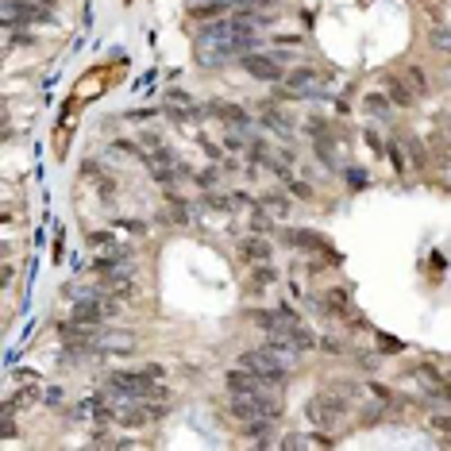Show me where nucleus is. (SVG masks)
Returning a JSON list of instances; mask_svg holds the SVG:
<instances>
[{"mask_svg":"<svg viewBox=\"0 0 451 451\" xmlns=\"http://www.w3.org/2000/svg\"><path fill=\"white\" fill-rule=\"evenodd\" d=\"M262 127H270V132H278V135H282V139H290V135H293V124H290V120H285V112H282V109H270V104H267V109H262Z\"/></svg>","mask_w":451,"mask_h":451,"instance_id":"14","label":"nucleus"},{"mask_svg":"<svg viewBox=\"0 0 451 451\" xmlns=\"http://www.w3.org/2000/svg\"><path fill=\"white\" fill-rule=\"evenodd\" d=\"M42 401H47L50 409H58L62 401H66V390H62V386H50V390H47V397H42Z\"/></svg>","mask_w":451,"mask_h":451,"instance_id":"23","label":"nucleus"},{"mask_svg":"<svg viewBox=\"0 0 451 451\" xmlns=\"http://www.w3.org/2000/svg\"><path fill=\"white\" fill-rule=\"evenodd\" d=\"M39 401V390H35V382L31 386H24V390H16V397H8L4 405H12V409H27V405H35Z\"/></svg>","mask_w":451,"mask_h":451,"instance_id":"18","label":"nucleus"},{"mask_svg":"<svg viewBox=\"0 0 451 451\" xmlns=\"http://www.w3.org/2000/svg\"><path fill=\"white\" fill-rule=\"evenodd\" d=\"M317 347H324L328 355H340V351H343V340H335V335H320Z\"/></svg>","mask_w":451,"mask_h":451,"instance_id":"24","label":"nucleus"},{"mask_svg":"<svg viewBox=\"0 0 451 451\" xmlns=\"http://www.w3.org/2000/svg\"><path fill=\"white\" fill-rule=\"evenodd\" d=\"M239 66H243V74H251L255 81H270V85L285 81V66H282V58H278V54H259V50H247V54H239Z\"/></svg>","mask_w":451,"mask_h":451,"instance_id":"4","label":"nucleus"},{"mask_svg":"<svg viewBox=\"0 0 451 451\" xmlns=\"http://www.w3.org/2000/svg\"><path fill=\"white\" fill-rule=\"evenodd\" d=\"M386 97L393 100V109H413L417 104V93H413V85L405 81V74H390L386 77Z\"/></svg>","mask_w":451,"mask_h":451,"instance_id":"6","label":"nucleus"},{"mask_svg":"<svg viewBox=\"0 0 451 451\" xmlns=\"http://www.w3.org/2000/svg\"><path fill=\"white\" fill-rule=\"evenodd\" d=\"M428 428L451 440V413H432V417H428Z\"/></svg>","mask_w":451,"mask_h":451,"instance_id":"20","label":"nucleus"},{"mask_svg":"<svg viewBox=\"0 0 451 451\" xmlns=\"http://www.w3.org/2000/svg\"><path fill=\"white\" fill-rule=\"evenodd\" d=\"M270 255H274V247H270V239H262V235H247V239H239V259L243 262H267Z\"/></svg>","mask_w":451,"mask_h":451,"instance_id":"8","label":"nucleus"},{"mask_svg":"<svg viewBox=\"0 0 451 451\" xmlns=\"http://www.w3.org/2000/svg\"><path fill=\"white\" fill-rule=\"evenodd\" d=\"M116 312H120L116 297H112V301H100V297H81V301H74V320H77V324H100V320L116 317Z\"/></svg>","mask_w":451,"mask_h":451,"instance_id":"5","label":"nucleus"},{"mask_svg":"<svg viewBox=\"0 0 451 451\" xmlns=\"http://www.w3.org/2000/svg\"><path fill=\"white\" fill-rule=\"evenodd\" d=\"M235 363L247 367V370H255V374H259L267 386H274V390H285V382H290V363L278 359L270 347H251V351H243Z\"/></svg>","mask_w":451,"mask_h":451,"instance_id":"2","label":"nucleus"},{"mask_svg":"<svg viewBox=\"0 0 451 451\" xmlns=\"http://www.w3.org/2000/svg\"><path fill=\"white\" fill-rule=\"evenodd\" d=\"M274 282H278V274L267 267V262H255V267H251V274H247V290L251 293H262L267 285H274Z\"/></svg>","mask_w":451,"mask_h":451,"instance_id":"13","label":"nucleus"},{"mask_svg":"<svg viewBox=\"0 0 451 451\" xmlns=\"http://www.w3.org/2000/svg\"><path fill=\"white\" fill-rule=\"evenodd\" d=\"M420 4H428V0H420Z\"/></svg>","mask_w":451,"mask_h":451,"instance_id":"30","label":"nucleus"},{"mask_svg":"<svg viewBox=\"0 0 451 451\" xmlns=\"http://www.w3.org/2000/svg\"><path fill=\"white\" fill-rule=\"evenodd\" d=\"M386 155H390V166L397 170V177L405 174V170H409V162H405V147H401L397 139H390V143H386Z\"/></svg>","mask_w":451,"mask_h":451,"instance_id":"17","label":"nucleus"},{"mask_svg":"<svg viewBox=\"0 0 451 451\" xmlns=\"http://www.w3.org/2000/svg\"><path fill=\"white\" fill-rule=\"evenodd\" d=\"M290 189H293V197H305V200L312 197V185L309 182H290Z\"/></svg>","mask_w":451,"mask_h":451,"instance_id":"28","label":"nucleus"},{"mask_svg":"<svg viewBox=\"0 0 451 451\" xmlns=\"http://www.w3.org/2000/svg\"><path fill=\"white\" fill-rule=\"evenodd\" d=\"M224 147H228V150H251V143L243 139L239 132H232V135H228V139H224Z\"/></svg>","mask_w":451,"mask_h":451,"instance_id":"25","label":"nucleus"},{"mask_svg":"<svg viewBox=\"0 0 451 451\" xmlns=\"http://www.w3.org/2000/svg\"><path fill=\"white\" fill-rule=\"evenodd\" d=\"M228 8H232V0H200V4H189V16L193 19H220Z\"/></svg>","mask_w":451,"mask_h":451,"instance_id":"12","label":"nucleus"},{"mask_svg":"<svg viewBox=\"0 0 451 451\" xmlns=\"http://www.w3.org/2000/svg\"><path fill=\"white\" fill-rule=\"evenodd\" d=\"M347 182H351V189H363V185L370 182V174H363V170H347Z\"/></svg>","mask_w":451,"mask_h":451,"instance_id":"27","label":"nucleus"},{"mask_svg":"<svg viewBox=\"0 0 451 451\" xmlns=\"http://www.w3.org/2000/svg\"><path fill=\"white\" fill-rule=\"evenodd\" d=\"M401 74H405V81L413 85V93H417V97H428V93H432V81H428V74L420 66H405Z\"/></svg>","mask_w":451,"mask_h":451,"instance_id":"15","label":"nucleus"},{"mask_svg":"<svg viewBox=\"0 0 451 451\" xmlns=\"http://www.w3.org/2000/svg\"><path fill=\"white\" fill-rule=\"evenodd\" d=\"M290 243H293V247H305V251H324V255H328L324 239H320L317 232H290Z\"/></svg>","mask_w":451,"mask_h":451,"instance_id":"16","label":"nucleus"},{"mask_svg":"<svg viewBox=\"0 0 451 451\" xmlns=\"http://www.w3.org/2000/svg\"><path fill=\"white\" fill-rule=\"evenodd\" d=\"M363 112H367V116H374V120H390L393 100L386 97V89H374V93H367V97H363Z\"/></svg>","mask_w":451,"mask_h":451,"instance_id":"10","label":"nucleus"},{"mask_svg":"<svg viewBox=\"0 0 451 451\" xmlns=\"http://www.w3.org/2000/svg\"><path fill=\"white\" fill-rule=\"evenodd\" d=\"M278 47H301V42H305V39H301V35H278Z\"/></svg>","mask_w":451,"mask_h":451,"instance_id":"29","label":"nucleus"},{"mask_svg":"<svg viewBox=\"0 0 451 451\" xmlns=\"http://www.w3.org/2000/svg\"><path fill=\"white\" fill-rule=\"evenodd\" d=\"M193 177H197V185H200V189H209V185H216L220 170H216V166H205V170H197Z\"/></svg>","mask_w":451,"mask_h":451,"instance_id":"22","label":"nucleus"},{"mask_svg":"<svg viewBox=\"0 0 451 451\" xmlns=\"http://www.w3.org/2000/svg\"><path fill=\"white\" fill-rule=\"evenodd\" d=\"M235 8H255V12H278V0H232Z\"/></svg>","mask_w":451,"mask_h":451,"instance_id":"21","label":"nucleus"},{"mask_svg":"<svg viewBox=\"0 0 451 451\" xmlns=\"http://www.w3.org/2000/svg\"><path fill=\"white\" fill-rule=\"evenodd\" d=\"M351 413V401L347 397H335V393H312L309 401H305V420H309L312 428H324V432H332L335 425H340L343 417Z\"/></svg>","mask_w":451,"mask_h":451,"instance_id":"3","label":"nucleus"},{"mask_svg":"<svg viewBox=\"0 0 451 451\" xmlns=\"http://www.w3.org/2000/svg\"><path fill=\"white\" fill-rule=\"evenodd\" d=\"M324 312H328V317H351V297H347V290H335V285H332V290H328L324 293Z\"/></svg>","mask_w":451,"mask_h":451,"instance_id":"11","label":"nucleus"},{"mask_svg":"<svg viewBox=\"0 0 451 451\" xmlns=\"http://www.w3.org/2000/svg\"><path fill=\"white\" fill-rule=\"evenodd\" d=\"M200 147H205V155H209L212 162H220V159H224V150H220L212 139H205V135H200Z\"/></svg>","mask_w":451,"mask_h":451,"instance_id":"26","label":"nucleus"},{"mask_svg":"<svg viewBox=\"0 0 451 451\" xmlns=\"http://www.w3.org/2000/svg\"><path fill=\"white\" fill-rule=\"evenodd\" d=\"M262 209H267L270 216H278V220H282L285 212H290V200H285L282 193H267V197H262Z\"/></svg>","mask_w":451,"mask_h":451,"instance_id":"19","label":"nucleus"},{"mask_svg":"<svg viewBox=\"0 0 451 451\" xmlns=\"http://www.w3.org/2000/svg\"><path fill=\"white\" fill-rule=\"evenodd\" d=\"M335 436H324V428L320 432H293L282 440V448H332Z\"/></svg>","mask_w":451,"mask_h":451,"instance_id":"9","label":"nucleus"},{"mask_svg":"<svg viewBox=\"0 0 451 451\" xmlns=\"http://www.w3.org/2000/svg\"><path fill=\"white\" fill-rule=\"evenodd\" d=\"M212 116H220L232 127H243V132L251 127V112L243 109V104H232V100H212Z\"/></svg>","mask_w":451,"mask_h":451,"instance_id":"7","label":"nucleus"},{"mask_svg":"<svg viewBox=\"0 0 451 451\" xmlns=\"http://www.w3.org/2000/svg\"><path fill=\"white\" fill-rule=\"evenodd\" d=\"M232 417L239 425L251 420H278L282 417V393L278 390H259V393H232Z\"/></svg>","mask_w":451,"mask_h":451,"instance_id":"1","label":"nucleus"}]
</instances>
